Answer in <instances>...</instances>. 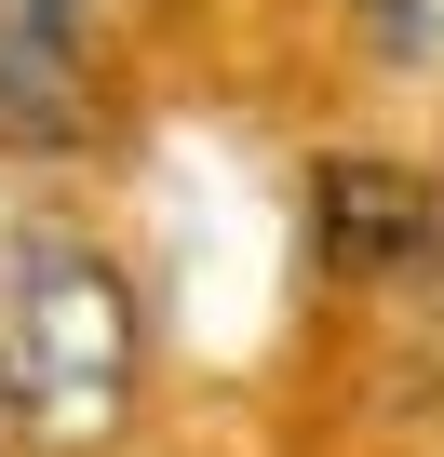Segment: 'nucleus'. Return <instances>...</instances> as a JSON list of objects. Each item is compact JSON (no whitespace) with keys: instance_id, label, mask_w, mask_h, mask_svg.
<instances>
[{"instance_id":"nucleus-1","label":"nucleus","mask_w":444,"mask_h":457,"mask_svg":"<svg viewBox=\"0 0 444 457\" xmlns=\"http://www.w3.org/2000/svg\"><path fill=\"white\" fill-rule=\"evenodd\" d=\"M148 430V296L81 215H0V444L14 457H135Z\"/></svg>"},{"instance_id":"nucleus-2","label":"nucleus","mask_w":444,"mask_h":457,"mask_svg":"<svg viewBox=\"0 0 444 457\" xmlns=\"http://www.w3.org/2000/svg\"><path fill=\"white\" fill-rule=\"evenodd\" d=\"M95 135V0H0V148L68 162Z\"/></svg>"},{"instance_id":"nucleus-3","label":"nucleus","mask_w":444,"mask_h":457,"mask_svg":"<svg viewBox=\"0 0 444 457\" xmlns=\"http://www.w3.org/2000/svg\"><path fill=\"white\" fill-rule=\"evenodd\" d=\"M431 228H444V188H417L390 162H323V270L390 283V270L431 256Z\"/></svg>"},{"instance_id":"nucleus-4","label":"nucleus","mask_w":444,"mask_h":457,"mask_svg":"<svg viewBox=\"0 0 444 457\" xmlns=\"http://www.w3.org/2000/svg\"><path fill=\"white\" fill-rule=\"evenodd\" d=\"M350 28H364V54H377V68L444 81V0H350Z\"/></svg>"},{"instance_id":"nucleus-5","label":"nucleus","mask_w":444,"mask_h":457,"mask_svg":"<svg viewBox=\"0 0 444 457\" xmlns=\"http://www.w3.org/2000/svg\"><path fill=\"white\" fill-rule=\"evenodd\" d=\"M14 175H28V162H14V148H0V215H14Z\"/></svg>"},{"instance_id":"nucleus-6","label":"nucleus","mask_w":444,"mask_h":457,"mask_svg":"<svg viewBox=\"0 0 444 457\" xmlns=\"http://www.w3.org/2000/svg\"><path fill=\"white\" fill-rule=\"evenodd\" d=\"M431 270H444V228H431Z\"/></svg>"},{"instance_id":"nucleus-7","label":"nucleus","mask_w":444,"mask_h":457,"mask_svg":"<svg viewBox=\"0 0 444 457\" xmlns=\"http://www.w3.org/2000/svg\"><path fill=\"white\" fill-rule=\"evenodd\" d=\"M0 457H14V444H0Z\"/></svg>"}]
</instances>
